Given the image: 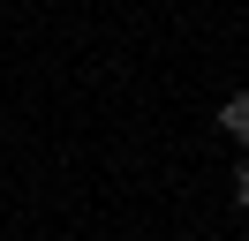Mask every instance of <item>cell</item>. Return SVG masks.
Here are the masks:
<instances>
[{
  "label": "cell",
  "instance_id": "obj_1",
  "mask_svg": "<svg viewBox=\"0 0 249 241\" xmlns=\"http://www.w3.org/2000/svg\"><path fill=\"white\" fill-rule=\"evenodd\" d=\"M219 128H227V136H234V143H242V151H249V90H234V98H227V105H219Z\"/></svg>",
  "mask_w": 249,
  "mask_h": 241
},
{
  "label": "cell",
  "instance_id": "obj_2",
  "mask_svg": "<svg viewBox=\"0 0 249 241\" xmlns=\"http://www.w3.org/2000/svg\"><path fill=\"white\" fill-rule=\"evenodd\" d=\"M227 189H234V204H242V211H249V166H242V173H234V181H227Z\"/></svg>",
  "mask_w": 249,
  "mask_h": 241
}]
</instances>
